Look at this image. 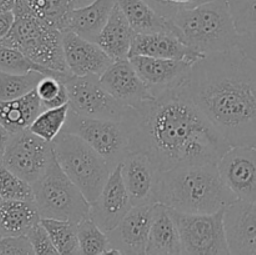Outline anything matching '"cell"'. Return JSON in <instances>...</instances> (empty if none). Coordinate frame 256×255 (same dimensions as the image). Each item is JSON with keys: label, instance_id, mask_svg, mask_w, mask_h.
I'll return each instance as SVG.
<instances>
[{"label": "cell", "instance_id": "obj_1", "mask_svg": "<svg viewBox=\"0 0 256 255\" xmlns=\"http://www.w3.org/2000/svg\"><path fill=\"white\" fill-rule=\"evenodd\" d=\"M188 85L132 108L124 120L132 139L130 152H145L160 172L219 164L232 148L192 102Z\"/></svg>", "mask_w": 256, "mask_h": 255}, {"label": "cell", "instance_id": "obj_2", "mask_svg": "<svg viewBox=\"0 0 256 255\" xmlns=\"http://www.w3.org/2000/svg\"><path fill=\"white\" fill-rule=\"evenodd\" d=\"M188 90L232 146L256 148V62L239 46L195 62Z\"/></svg>", "mask_w": 256, "mask_h": 255}, {"label": "cell", "instance_id": "obj_3", "mask_svg": "<svg viewBox=\"0 0 256 255\" xmlns=\"http://www.w3.org/2000/svg\"><path fill=\"white\" fill-rule=\"evenodd\" d=\"M156 204L184 214H215L238 202L225 185L218 164L185 165L162 172Z\"/></svg>", "mask_w": 256, "mask_h": 255}, {"label": "cell", "instance_id": "obj_4", "mask_svg": "<svg viewBox=\"0 0 256 255\" xmlns=\"http://www.w3.org/2000/svg\"><path fill=\"white\" fill-rule=\"evenodd\" d=\"M172 20L182 42L204 56L239 46L240 34L228 0H212L182 10Z\"/></svg>", "mask_w": 256, "mask_h": 255}, {"label": "cell", "instance_id": "obj_5", "mask_svg": "<svg viewBox=\"0 0 256 255\" xmlns=\"http://www.w3.org/2000/svg\"><path fill=\"white\" fill-rule=\"evenodd\" d=\"M12 12L14 25L0 42L20 50L32 62L45 69L72 75L65 62L62 30L34 16L18 2H15Z\"/></svg>", "mask_w": 256, "mask_h": 255}, {"label": "cell", "instance_id": "obj_6", "mask_svg": "<svg viewBox=\"0 0 256 255\" xmlns=\"http://www.w3.org/2000/svg\"><path fill=\"white\" fill-rule=\"evenodd\" d=\"M55 158L62 172L92 204L112 175V166L89 144L74 134L62 132L54 142Z\"/></svg>", "mask_w": 256, "mask_h": 255}, {"label": "cell", "instance_id": "obj_7", "mask_svg": "<svg viewBox=\"0 0 256 255\" xmlns=\"http://www.w3.org/2000/svg\"><path fill=\"white\" fill-rule=\"evenodd\" d=\"M34 202L42 219L79 224L90 215V202L62 172L56 158L44 175L32 184Z\"/></svg>", "mask_w": 256, "mask_h": 255}, {"label": "cell", "instance_id": "obj_8", "mask_svg": "<svg viewBox=\"0 0 256 255\" xmlns=\"http://www.w3.org/2000/svg\"><path fill=\"white\" fill-rule=\"evenodd\" d=\"M64 132L74 134L89 144L115 169L130 152L132 139L126 122L82 116L70 110Z\"/></svg>", "mask_w": 256, "mask_h": 255}, {"label": "cell", "instance_id": "obj_9", "mask_svg": "<svg viewBox=\"0 0 256 255\" xmlns=\"http://www.w3.org/2000/svg\"><path fill=\"white\" fill-rule=\"evenodd\" d=\"M180 235L182 255H232L224 214H184L170 209Z\"/></svg>", "mask_w": 256, "mask_h": 255}, {"label": "cell", "instance_id": "obj_10", "mask_svg": "<svg viewBox=\"0 0 256 255\" xmlns=\"http://www.w3.org/2000/svg\"><path fill=\"white\" fill-rule=\"evenodd\" d=\"M54 159V144L28 129L10 136L2 165L32 185L46 172Z\"/></svg>", "mask_w": 256, "mask_h": 255}, {"label": "cell", "instance_id": "obj_11", "mask_svg": "<svg viewBox=\"0 0 256 255\" xmlns=\"http://www.w3.org/2000/svg\"><path fill=\"white\" fill-rule=\"evenodd\" d=\"M65 85L69 94L70 110L82 116L124 122L132 109L118 102L104 89L100 76L72 75Z\"/></svg>", "mask_w": 256, "mask_h": 255}, {"label": "cell", "instance_id": "obj_12", "mask_svg": "<svg viewBox=\"0 0 256 255\" xmlns=\"http://www.w3.org/2000/svg\"><path fill=\"white\" fill-rule=\"evenodd\" d=\"M129 60L154 98L185 86L189 82L194 66L192 62L182 60L148 56H132Z\"/></svg>", "mask_w": 256, "mask_h": 255}, {"label": "cell", "instance_id": "obj_13", "mask_svg": "<svg viewBox=\"0 0 256 255\" xmlns=\"http://www.w3.org/2000/svg\"><path fill=\"white\" fill-rule=\"evenodd\" d=\"M218 168L225 185L238 200L256 202V148L232 146Z\"/></svg>", "mask_w": 256, "mask_h": 255}, {"label": "cell", "instance_id": "obj_14", "mask_svg": "<svg viewBox=\"0 0 256 255\" xmlns=\"http://www.w3.org/2000/svg\"><path fill=\"white\" fill-rule=\"evenodd\" d=\"M132 209V202L124 184L122 164L112 170L98 199L90 204V218L105 232H110Z\"/></svg>", "mask_w": 256, "mask_h": 255}, {"label": "cell", "instance_id": "obj_15", "mask_svg": "<svg viewBox=\"0 0 256 255\" xmlns=\"http://www.w3.org/2000/svg\"><path fill=\"white\" fill-rule=\"evenodd\" d=\"M122 175L132 206L156 204L155 192L160 170L145 152H132L122 162Z\"/></svg>", "mask_w": 256, "mask_h": 255}, {"label": "cell", "instance_id": "obj_16", "mask_svg": "<svg viewBox=\"0 0 256 255\" xmlns=\"http://www.w3.org/2000/svg\"><path fill=\"white\" fill-rule=\"evenodd\" d=\"M104 89L122 105L136 108L154 99L129 59L116 60L100 76Z\"/></svg>", "mask_w": 256, "mask_h": 255}, {"label": "cell", "instance_id": "obj_17", "mask_svg": "<svg viewBox=\"0 0 256 255\" xmlns=\"http://www.w3.org/2000/svg\"><path fill=\"white\" fill-rule=\"evenodd\" d=\"M62 48L68 69L75 76H102L114 62L98 42L72 32H62Z\"/></svg>", "mask_w": 256, "mask_h": 255}, {"label": "cell", "instance_id": "obj_18", "mask_svg": "<svg viewBox=\"0 0 256 255\" xmlns=\"http://www.w3.org/2000/svg\"><path fill=\"white\" fill-rule=\"evenodd\" d=\"M154 204L132 206L119 225L108 232L110 245L130 255H146Z\"/></svg>", "mask_w": 256, "mask_h": 255}, {"label": "cell", "instance_id": "obj_19", "mask_svg": "<svg viewBox=\"0 0 256 255\" xmlns=\"http://www.w3.org/2000/svg\"><path fill=\"white\" fill-rule=\"evenodd\" d=\"M224 222L232 254L256 255V202H235L225 209Z\"/></svg>", "mask_w": 256, "mask_h": 255}, {"label": "cell", "instance_id": "obj_20", "mask_svg": "<svg viewBox=\"0 0 256 255\" xmlns=\"http://www.w3.org/2000/svg\"><path fill=\"white\" fill-rule=\"evenodd\" d=\"M148 56L155 59L182 60L195 64L204 59V55L194 52L185 45L179 36L168 32L159 34H136L130 56Z\"/></svg>", "mask_w": 256, "mask_h": 255}, {"label": "cell", "instance_id": "obj_21", "mask_svg": "<svg viewBox=\"0 0 256 255\" xmlns=\"http://www.w3.org/2000/svg\"><path fill=\"white\" fill-rule=\"evenodd\" d=\"M146 255H182L179 229L170 209L162 204H154Z\"/></svg>", "mask_w": 256, "mask_h": 255}, {"label": "cell", "instance_id": "obj_22", "mask_svg": "<svg viewBox=\"0 0 256 255\" xmlns=\"http://www.w3.org/2000/svg\"><path fill=\"white\" fill-rule=\"evenodd\" d=\"M135 36L136 32L116 2L109 22L100 32L96 42L114 62H116L129 59Z\"/></svg>", "mask_w": 256, "mask_h": 255}, {"label": "cell", "instance_id": "obj_23", "mask_svg": "<svg viewBox=\"0 0 256 255\" xmlns=\"http://www.w3.org/2000/svg\"><path fill=\"white\" fill-rule=\"evenodd\" d=\"M115 6L116 0H95L86 6L75 8L70 14L65 32H72L79 36L96 42Z\"/></svg>", "mask_w": 256, "mask_h": 255}, {"label": "cell", "instance_id": "obj_24", "mask_svg": "<svg viewBox=\"0 0 256 255\" xmlns=\"http://www.w3.org/2000/svg\"><path fill=\"white\" fill-rule=\"evenodd\" d=\"M42 222V215L35 202L8 200L0 204L2 236H28Z\"/></svg>", "mask_w": 256, "mask_h": 255}, {"label": "cell", "instance_id": "obj_25", "mask_svg": "<svg viewBox=\"0 0 256 255\" xmlns=\"http://www.w3.org/2000/svg\"><path fill=\"white\" fill-rule=\"evenodd\" d=\"M116 2L136 34L168 32L179 36L172 20L160 15L145 0H116Z\"/></svg>", "mask_w": 256, "mask_h": 255}, {"label": "cell", "instance_id": "obj_26", "mask_svg": "<svg viewBox=\"0 0 256 255\" xmlns=\"http://www.w3.org/2000/svg\"><path fill=\"white\" fill-rule=\"evenodd\" d=\"M42 112V100L34 90L19 99L0 102V125L15 135L29 129Z\"/></svg>", "mask_w": 256, "mask_h": 255}, {"label": "cell", "instance_id": "obj_27", "mask_svg": "<svg viewBox=\"0 0 256 255\" xmlns=\"http://www.w3.org/2000/svg\"><path fill=\"white\" fill-rule=\"evenodd\" d=\"M16 2L62 32L66 30L70 14L75 9L72 0H16Z\"/></svg>", "mask_w": 256, "mask_h": 255}, {"label": "cell", "instance_id": "obj_28", "mask_svg": "<svg viewBox=\"0 0 256 255\" xmlns=\"http://www.w3.org/2000/svg\"><path fill=\"white\" fill-rule=\"evenodd\" d=\"M30 72H40L46 76H54L59 80L66 82L72 75H64L55 72L52 70L45 69L40 65L35 64L26 55L22 54L20 50L0 42V72L8 74H25Z\"/></svg>", "mask_w": 256, "mask_h": 255}, {"label": "cell", "instance_id": "obj_29", "mask_svg": "<svg viewBox=\"0 0 256 255\" xmlns=\"http://www.w3.org/2000/svg\"><path fill=\"white\" fill-rule=\"evenodd\" d=\"M45 74L40 72H30L25 74H8L0 72V102H10L25 96L36 90L38 85Z\"/></svg>", "mask_w": 256, "mask_h": 255}, {"label": "cell", "instance_id": "obj_30", "mask_svg": "<svg viewBox=\"0 0 256 255\" xmlns=\"http://www.w3.org/2000/svg\"><path fill=\"white\" fill-rule=\"evenodd\" d=\"M42 225L49 234L60 255H80L78 224L55 219H42Z\"/></svg>", "mask_w": 256, "mask_h": 255}, {"label": "cell", "instance_id": "obj_31", "mask_svg": "<svg viewBox=\"0 0 256 255\" xmlns=\"http://www.w3.org/2000/svg\"><path fill=\"white\" fill-rule=\"evenodd\" d=\"M69 112V104L55 108V109L42 110L39 116L34 120L29 130L42 139L49 142H54L64 130Z\"/></svg>", "mask_w": 256, "mask_h": 255}, {"label": "cell", "instance_id": "obj_32", "mask_svg": "<svg viewBox=\"0 0 256 255\" xmlns=\"http://www.w3.org/2000/svg\"><path fill=\"white\" fill-rule=\"evenodd\" d=\"M80 255H100L109 249V235L89 216L84 218L78 224Z\"/></svg>", "mask_w": 256, "mask_h": 255}, {"label": "cell", "instance_id": "obj_33", "mask_svg": "<svg viewBox=\"0 0 256 255\" xmlns=\"http://www.w3.org/2000/svg\"><path fill=\"white\" fill-rule=\"evenodd\" d=\"M0 199L2 202L8 200L34 202V189L26 180L18 176L4 165H0Z\"/></svg>", "mask_w": 256, "mask_h": 255}, {"label": "cell", "instance_id": "obj_34", "mask_svg": "<svg viewBox=\"0 0 256 255\" xmlns=\"http://www.w3.org/2000/svg\"><path fill=\"white\" fill-rule=\"evenodd\" d=\"M36 92L42 100V110L55 109L69 104L66 85L58 78L45 76L38 85Z\"/></svg>", "mask_w": 256, "mask_h": 255}, {"label": "cell", "instance_id": "obj_35", "mask_svg": "<svg viewBox=\"0 0 256 255\" xmlns=\"http://www.w3.org/2000/svg\"><path fill=\"white\" fill-rule=\"evenodd\" d=\"M240 35L256 30V0H228Z\"/></svg>", "mask_w": 256, "mask_h": 255}, {"label": "cell", "instance_id": "obj_36", "mask_svg": "<svg viewBox=\"0 0 256 255\" xmlns=\"http://www.w3.org/2000/svg\"><path fill=\"white\" fill-rule=\"evenodd\" d=\"M152 8H154L160 15L172 19L178 12L182 10H189L196 8L205 2H212V0H145Z\"/></svg>", "mask_w": 256, "mask_h": 255}, {"label": "cell", "instance_id": "obj_37", "mask_svg": "<svg viewBox=\"0 0 256 255\" xmlns=\"http://www.w3.org/2000/svg\"><path fill=\"white\" fill-rule=\"evenodd\" d=\"M28 239L32 242L35 255H60L42 222L28 234Z\"/></svg>", "mask_w": 256, "mask_h": 255}, {"label": "cell", "instance_id": "obj_38", "mask_svg": "<svg viewBox=\"0 0 256 255\" xmlns=\"http://www.w3.org/2000/svg\"><path fill=\"white\" fill-rule=\"evenodd\" d=\"M0 255H35L28 236L0 238Z\"/></svg>", "mask_w": 256, "mask_h": 255}, {"label": "cell", "instance_id": "obj_39", "mask_svg": "<svg viewBox=\"0 0 256 255\" xmlns=\"http://www.w3.org/2000/svg\"><path fill=\"white\" fill-rule=\"evenodd\" d=\"M239 48L256 62V30L252 32L240 35Z\"/></svg>", "mask_w": 256, "mask_h": 255}, {"label": "cell", "instance_id": "obj_40", "mask_svg": "<svg viewBox=\"0 0 256 255\" xmlns=\"http://www.w3.org/2000/svg\"><path fill=\"white\" fill-rule=\"evenodd\" d=\"M15 22V15L12 12H0V42L12 30Z\"/></svg>", "mask_w": 256, "mask_h": 255}, {"label": "cell", "instance_id": "obj_41", "mask_svg": "<svg viewBox=\"0 0 256 255\" xmlns=\"http://www.w3.org/2000/svg\"><path fill=\"white\" fill-rule=\"evenodd\" d=\"M12 135L4 129V128L0 125V165H2V160H4L5 150H6L8 142H9V139Z\"/></svg>", "mask_w": 256, "mask_h": 255}, {"label": "cell", "instance_id": "obj_42", "mask_svg": "<svg viewBox=\"0 0 256 255\" xmlns=\"http://www.w3.org/2000/svg\"><path fill=\"white\" fill-rule=\"evenodd\" d=\"M100 255H130V254H128V252H122V250L118 249V248L110 246L109 249L105 250V252H102Z\"/></svg>", "mask_w": 256, "mask_h": 255}, {"label": "cell", "instance_id": "obj_43", "mask_svg": "<svg viewBox=\"0 0 256 255\" xmlns=\"http://www.w3.org/2000/svg\"><path fill=\"white\" fill-rule=\"evenodd\" d=\"M92 2H95V0H72V2H74L75 8L86 6V5L92 4Z\"/></svg>", "mask_w": 256, "mask_h": 255}, {"label": "cell", "instance_id": "obj_44", "mask_svg": "<svg viewBox=\"0 0 256 255\" xmlns=\"http://www.w3.org/2000/svg\"><path fill=\"white\" fill-rule=\"evenodd\" d=\"M2 200L0 199V204H2ZM0 238H2V234H0Z\"/></svg>", "mask_w": 256, "mask_h": 255}]
</instances>
